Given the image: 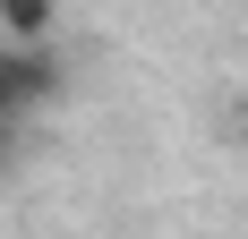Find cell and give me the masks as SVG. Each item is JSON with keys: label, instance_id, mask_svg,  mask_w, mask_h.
<instances>
[{"label": "cell", "instance_id": "obj_1", "mask_svg": "<svg viewBox=\"0 0 248 239\" xmlns=\"http://www.w3.org/2000/svg\"><path fill=\"white\" fill-rule=\"evenodd\" d=\"M60 94V60H51L43 43H0V120L34 111V103Z\"/></svg>", "mask_w": 248, "mask_h": 239}, {"label": "cell", "instance_id": "obj_2", "mask_svg": "<svg viewBox=\"0 0 248 239\" xmlns=\"http://www.w3.org/2000/svg\"><path fill=\"white\" fill-rule=\"evenodd\" d=\"M60 26V0H0V34L9 43H51Z\"/></svg>", "mask_w": 248, "mask_h": 239}, {"label": "cell", "instance_id": "obj_3", "mask_svg": "<svg viewBox=\"0 0 248 239\" xmlns=\"http://www.w3.org/2000/svg\"><path fill=\"white\" fill-rule=\"evenodd\" d=\"M9 137H17V120H0V163H9Z\"/></svg>", "mask_w": 248, "mask_h": 239}, {"label": "cell", "instance_id": "obj_4", "mask_svg": "<svg viewBox=\"0 0 248 239\" xmlns=\"http://www.w3.org/2000/svg\"><path fill=\"white\" fill-rule=\"evenodd\" d=\"M240 120H248V103H240Z\"/></svg>", "mask_w": 248, "mask_h": 239}]
</instances>
